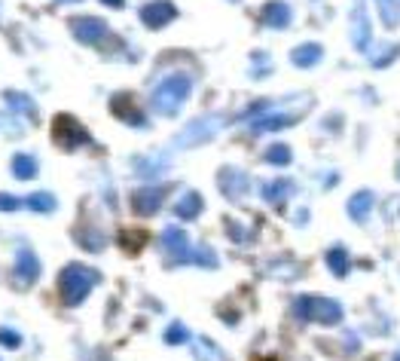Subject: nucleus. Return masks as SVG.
Instances as JSON below:
<instances>
[{
	"mask_svg": "<svg viewBox=\"0 0 400 361\" xmlns=\"http://www.w3.org/2000/svg\"><path fill=\"white\" fill-rule=\"evenodd\" d=\"M373 202H376V196H373V190H358V193H351L349 199V218L351 220H358V224H364L367 218H370V211H373Z\"/></svg>",
	"mask_w": 400,
	"mask_h": 361,
	"instance_id": "14",
	"label": "nucleus"
},
{
	"mask_svg": "<svg viewBox=\"0 0 400 361\" xmlns=\"http://www.w3.org/2000/svg\"><path fill=\"white\" fill-rule=\"evenodd\" d=\"M202 196L196 193V190H187L178 202H174V214H178L181 220H193V218H199L202 214Z\"/></svg>",
	"mask_w": 400,
	"mask_h": 361,
	"instance_id": "17",
	"label": "nucleus"
},
{
	"mask_svg": "<svg viewBox=\"0 0 400 361\" xmlns=\"http://www.w3.org/2000/svg\"><path fill=\"white\" fill-rule=\"evenodd\" d=\"M119 245L126 248V255H138L147 245V230H135V227L119 230Z\"/></svg>",
	"mask_w": 400,
	"mask_h": 361,
	"instance_id": "22",
	"label": "nucleus"
},
{
	"mask_svg": "<svg viewBox=\"0 0 400 361\" xmlns=\"http://www.w3.org/2000/svg\"><path fill=\"white\" fill-rule=\"evenodd\" d=\"M217 184H220L223 196L233 199V202H238V199H244V196H248V190H251V178H248V172H242V168H235V166L220 168Z\"/></svg>",
	"mask_w": 400,
	"mask_h": 361,
	"instance_id": "9",
	"label": "nucleus"
},
{
	"mask_svg": "<svg viewBox=\"0 0 400 361\" xmlns=\"http://www.w3.org/2000/svg\"><path fill=\"white\" fill-rule=\"evenodd\" d=\"M327 266H330V273H333L336 279H345V275L351 273V257H349V251H345V248H330V251H327Z\"/></svg>",
	"mask_w": 400,
	"mask_h": 361,
	"instance_id": "23",
	"label": "nucleus"
},
{
	"mask_svg": "<svg viewBox=\"0 0 400 361\" xmlns=\"http://www.w3.org/2000/svg\"><path fill=\"white\" fill-rule=\"evenodd\" d=\"M290 157H294V153H290L288 144H272V147H266V153H263V159L269 166H288Z\"/></svg>",
	"mask_w": 400,
	"mask_h": 361,
	"instance_id": "28",
	"label": "nucleus"
},
{
	"mask_svg": "<svg viewBox=\"0 0 400 361\" xmlns=\"http://www.w3.org/2000/svg\"><path fill=\"white\" fill-rule=\"evenodd\" d=\"M260 193H263V199L269 205H284V199L294 193V184H290L288 178H275V181H266Z\"/></svg>",
	"mask_w": 400,
	"mask_h": 361,
	"instance_id": "18",
	"label": "nucleus"
},
{
	"mask_svg": "<svg viewBox=\"0 0 400 361\" xmlns=\"http://www.w3.org/2000/svg\"><path fill=\"white\" fill-rule=\"evenodd\" d=\"M223 122L226 120H223L220 113H205V117L193 120L178 138H174V147H199V144L211 141V138L223 129Z\"/></svg>",
	"mask_w": 400,
	"mask_h": 361,
	"instance_id": "4",
	"label": "nucleus"
},
{
	"mask_svg": "<svg viewBox=\"0 0 400 361\" xmlns=\"http://www.w3.org/2000/svg\"><path fill=\"white\" fill-rule=\"evenodd\" d=\"M0 343H3V346H10V349H15V346H22V337L15 334V331H10V328H0Z\"/></svg>",
	"mask_w": 400,
	"mask_h": 361,
	"instance_id": "33",
	"label": "nucleus"
},
{
	"mask_svg": "<svg viewBox=\"0 0 400 361\" xmlns=\"http://www.w3.org/2000/svg\"><path fill=\"white\" fill-rule=\"evenodd\" d=\"M168 196V187L165 184H156V187H150V184H144V187H138L132 193V209L135 214H144V218H150V214H156L162 209Z\"/></svg>",
	"mask_w": 400,
	"mask_h": 361,
	"instance_id": "7",
	"label": "nucleus"
},
{
	"mask_svg": "<svg viewBox=\"0 0 400 361\" xmlns=\"http://www.w3.org/2000/svg\"><path fill=\"white\" fill-rule=\"evenodd\" d=\"M71 34L80 43L95 46V43H104L110 31H107V25L101 19H95V15H76V19H71Z\"/></svg>",
	"mask_w": 400,
	"mask_h": 361,
	"instance_id": "8",
	"label": "nucleus"
},
{
	"mask_svg": "<svg viewBox=\"0 0 400 361\" xmlns=\"http://www.w3.org/2000/svg\"><path fill=\"white\" fill-rule=\"evenodd\" d=\"M162 248L165 255L174 260V264H190V239H187V230H181L178 224H168L162 230Z\"/></svg>",
	"mask_w": 400,
	"mask_h": 361,
	"instance_id": "10",
	"label": "nucleus"
},
{
	"mask_svg": "<svg viewBox=\"0 0 400 361\" xmlns=\"http://www.w3.org/2000/svg\"><path fill=\"white\" fill-rule=\"evenodd\" d=\"M52 141L58 144L61 150H76V147H83V144H89L92 138L89 132L80 126V120H74L71 113H58L56 120H52Z\"/></svg>",
	"mask_w": 400,
	"mask_h": 361,
	"instance_id": "5",
	"label": "nucleus"
},
{
	"mask_svg": "<svg viewBox=\"0 0 400 361\" xmlns=\"http://www.w3.org/2000/svg\"><path fill=\"white\" fill-rule=\"evenodd\" d=\"M101 3H104V6H113V10H119V6L126 3V0H101Z\"/></svg>",
	"mask_w": 400,
	"mask_h": 361,
	"instance_id": "35",
	"label": "nucleus"
},
{
	"mask_svg": "<svg viewBox=\"0 0 400 361\" xmlns=\"http://www.w3.org/2000/svg\"><path fill=\"white\" fill-rule=\"evenodd\" d=\"M187 340H190V331L181 325V321L168 325V331H165V343H168V346H181V343H187Z\"/></svg>",
	"mask_w": 400,
	"mask_h": 361,
	"instance_id": "30",
	"label": "nucleus"
},
{
	"mask_svg": "<svg viewBox=\"0 0 400 361\" xmlns=\"http://www.w3.org/2000/svg\"><path fill=\"white\" fill-rule=\"evenodd\" d=\"M382 15V25L385 28H397L400 25V13H397V0H376Z\"/></svg>",
	"mask_w": 400,
	"mask_h": 361,
	"instance_id": "27",
	"label": "nucleus"
},
{
	"mask_svg": "<svg viewBox=\"0 0 400 361\" xmlns=\"http://www.w3.org/2000/svg\"><path fill=\"white\" fill-rule=\"evenodd\" d=\"M294 122H297L294 113H269V117H263V120H253V122H251V132H253V135H263V132H278V129H284V126H294Z\"/></svg>",
	"mask_w": 400,
	"mask_h": 361,
	"instance_id": "16",
	"label": "nucleus"
},
{
	"mask_svg": "<svg viewBox=\"0 0 400 361\" xmlns=\"http://www.w3.org/2000/svg\"><path fill=\"white\" fill-rule=\"evenodd\" d=\"M65 3H76V0H65Z\"/></svg>",
	"mask_w": 400,
	"mask_h": 361,
	"instance_id": "37",
	"label": "nucleus"
},
{
	"mask_svg": "<svg viewBox=\"0 0 400 361\" xmlns=\"http://www.w3.org/2000/svg\"><path fill=\"white\" fill-rule=\"evenodd\" d=\"M193 355L196 361H226L223 349L214 340H208V337H196L193 340Z\"/></svg>",
	"mask_w": 400,
	"mask_h": 361,
	"instance_id": "21",
	"label": "nucleus"
},
{
	"mask_svg": "<svg viewBox=\"0 0 400 361\" xmlns=\"http://www.w3.org/2000/svg\"><path fill=\"white\" fill-rule=\"evenodd\" d=\"M349 28H351V43H355V49L367 52L373 43V25H370V15H367V6H355L349 15Z\"/></svg>",
	"mask_w": 400,
	"mask_h": 361,
	"instance_id": "11",
	"label": "nucleus"
},
{
	"mask_svg": "<svg viewBox=\"0 0 400 361\" xmlns=\"http://www.w3.org/2000/svg\"><path fill=\"white\" fill-rule=\"evenodd\" d=\"M110 107H113V117L122 120V122H128V126H135V129H147L150 126V120H147V113H144V107L135 102V95H128V92H122V95H113L110 98Z\"/></svg>",
	"mask_w": 400,
	"mask_h": 361,
	"instance_id": "6",
	"label": "nucleus"
},
{
	"mask_svg": "<svg viewBox=\"0 0 400 361\" xmlns=\"http://www.w3.org/2000/svg\"><path fill=\"white\" fill-rule=\"evenodd\" d=\"M3 102H6V104H12V111H15V113H25V117H31V120L37 117V107H34V102H31L28 95H22V92L6 89V92H3Z\"/></svg>",
	"mask_w": 400,
	"mask_h": 361,
	"instance_id": "25",
	"label": "nucleus"
},
{
	"mask_svg": "<svg viewBox=\"0 0 400 361\" xmlns=\"http://www.w3.org/2000/svg\"><path fill=\"white\" fill-rule=\"evenodd\" d=\"M174 15H178V6L168 3V0H153V3H144L141 6V22L150 31L165 28L168 22H174Z\"/></svg>",
	"mask_w": 400,
	"mask_h": 361,
	"instance_id": "12",
	"label": "nucleus"
},
{
	"mask_svg": "<svg viewBox=\"0 0 400 361\" xmlns=\"http://www.w3.org/2000/svg\"><path fill=\"white\" fill-rule=\"evenodd\" d=\"M397 56H400L397 46H385V49H382V56L373 58V67H385V65H391V61H394Z\"/></svg>",
	"mask_w": 400,
	"mask_h": 361,
	"instance_id": "32",
	"label": "nucleus"
},
{
	"mask_svg": "<svg viewBox=\"0 0 400 361\" xmlns=\"http://www.w3.org/2000/svg\"><path fill=\"white\" fill-rule=\"evenodd\" d=\"M263 25H269V28H288L290 25V6L281 3V0L266 3L263 6Z\"/></svg>",
	"mask_w": 400,
	"mask_h": 361,
	"instance_id": "19",
	"label": "nucleus"
},
{
	"mask_svg": "<svg viewBox=\"0 0 400 361\" xmlns=\"http://www.w3.org/2000/svg\"><path fill=\"white\" fill-rule=\"evenodd\" d=\"M324 58V46L321 43H299L294 52H290V61L297 67H315L318 61Z\"/></svg>",
	"mask_w": 400,
	"mask_h": 361,
	"instance_id": "15",
	"label": "nucleus"
},
{
	"mask_svg": "<svg viewBox=\"0 0 400 361\" xmlns=\"http://www.w3.org/2000/svg\"><path fill=\"white\" fill-rule=\"evenodd\" d=\"M98 275L92 266H86V264H67L65 270H61V275H58V294H61V300H65L67 306H80L83 300L89 297V291L98 285Z\"/></svg>",
	"mask_w": 400,
	"mask_h": 361,
	"instance_id": "2",
	"label": "nucleus"
},
{
	"mask_svg": "<svg viewBox=\"0 0 400 361\" xmlns=\"http://www.w3.org/2000/svg\"><path fill=\"white\" fill-rule=\"evenodd\" d=\"M74 239L80 242L86 251H101L107 245V236L101 233V230H98V227H83V224L74 230Z\"/></svg>",
	"mask_w": 400,
	"mask_h": 361,
	"instance_id": "20",
	"label": "nucleus"
},
{
	"mask_svg": "<svg viewBox=\"0 0 400 361\" xmlns=\"http://www.w3.org/2000/svg\"><path fill=\"white\" fill-rule=\"evenodd\" d=\"M190 264H199V266H208V270H214V266H217V255H214L208 245H196V248L190 251Z\"/></svg>",
	"mask_w": 400,
	"mask_h": 361,
	"instance_id": "29",
	"label": "nucleus"
},
{
	"mask_svg": "<svg viewBox=\"0 0 400 361\" xmlns=\"http://www.w3.org/2000/svg\"><path fill=\"white\" fill-rule=\"evenodd\" d=\"M40 260H37L34 251L22 248L19 255H15V275H19V282H25V285H34L37 279H40Z\"/></svg>",
	"mask_w": 400,
	"mask_h": 361,
	"instance_id": "13",
	"label": "nucleus"
},
{
	"mask_svg": "<svg viewBox=\"0 0 400 361\" xmlns=\"http://www.w3.org/2000/svg\"><path fill=\"white\" fill-rule=\"evenodd\" d=\"M391 361H400V352H397V355H394V358H391Z\"/></svg>",
	"mask_w": 400,
	"mask_h": 361,
	"instance_id": "36",
	"label": "nucleus"
},
{
	"mask_svg": "<svg viewBox=\"0 0 400 361\" xmlns=\"http://www.w3.org/2000/svg\"><path fill=\"white\" fill-rule=\"evenodd\" d=\"M25 209V199L10 196V193H0V211H19Z\"/></svg>",
	"mask_w": 400,
	"mask_h": 361,
	"instance_id": "31",
	"label": "nucleus"
},
{
	"mask_svg": "<svg viewBox=\"0 0 400 361\" xmlns=\"http://www.w3.org/2000/svg\"><path fill=\"white\" fill-rule=\"evenodd\" d=\"M162 168H165V163H144V159H141V163H138V172H144V175H147V178H150L153 172H162Z\"/></svg>",
	"mask_w": 400,
	"mask_h": 361,
	"instance_id": "34",
	"label": "nucleus"
},
{
	"mask_svg": "<svg viewBox=\"0 0 400 361\" xmlns=\"http://www.w3.org/2000/svg\"><path fill=\"white\" fill-rule=\"evenodd\" d=\"M294 316L299 321H321V325H340L342 321V306L330 297H297L294 300Z\"/></svg>",
	"mask_w": 400,
	"mask_h": 361,
	"instance_id": "3",
	"label": "nucleus"
},
{
	"mask_svg": "<svg viewBox=\"0 0 400 361\" xmlns=\"http://www.w3.org/2000/svg\"><path fill=\"white\" fill-rule=\"evenodd\" d=\"M37 157H31V153H15L12 157V175L19 181H31L37 175Z\"/></svg>",
	"mask_w": 400,
	"mask_h": 361,
	"instance_id": "24",
	"label": "nucleus"
},
{
	"mask_svg": "<svg viewBox=\"0 0 400 361\" xmlns=\"http://www.w3.org/2000/svg\"><path fill=\"white\" fill-rule=\"evenodd\" d=\"M25 209L37 211V214H49V211H56V196L46 193V190H37V193H31L25 199Z\"/></svg>",
	"mask_w": 400,
	"mask_h": 361,
	"instance_id": "26",
	"label": "nucleus"
},
{
	"mask_svg": "<svg viewBox=\"0 0 400 361\" xmlns=\"http://www.w3.org/2000/svg\"><path fill=\"white\" fill-rule=\"evenodd\" d=\"M190 92H193V77L190 74H168L162 83H159L156 89H153V111L162 113V117H174V113L183 107V102L190 98Z\"/></svg>",
	"mask_w": 400,
	"mask_h": 361,
	"instance_id": "1",
	"label": "nucleus"
}]
</instances>
